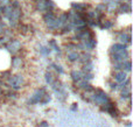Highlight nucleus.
Segmentation results:
<instances>
[{"label": "nucleus", "mask_w": 133, "mask_h": 127, "mask_svg": "<svg viewBox=\"0 0 133 127\" xmlns=\"http://www.w3.org/2000/svg\"><path fill=\"white\" fill-rule=\"evenodd\" d=\"M8 85L11 86L13 90H19V89H21L23 85V77L20 76V75L12 76L8 81Z\"/></svg>", "instance_id": "nucleus-1"}, {"label": "nucleus", "mask_w": 133, "mask_h": 127, "mask_svg": "<svg viewBox=\"0 0 133 127\" xmlns=\"http://www.w3.org/2000/svg\"><path fill=\"white\" fill-rule=\"evenodd\" d=\"M43 95H44V90H43V89H41V90H39L36 93H35L34 97L29 100V103H32V104L40 103V102H41V99H42V97H43Z\"/></svg>", "instance_id": "nucleus-2"}, {"label": "nucleus", "mask_w": 133, "mask_h": 127, "mask_svg": "<svg viewBox=\"0 0 133 127\" xmlns=\"http://www.w3.org/2000/svg\"><path fill=\"white\" fill-rule=\"evenodd\" d=\"M115 79L117 83H124L125 79H126V74L124 71H119L115 75Z\"/></svg>", "instance_id": "nucleus-3"}, {"label": "nucleus", "mask_w": 133, "mask_h": 127, "mask_svg": "<svg viewBox=\"0 0 133 127\" xmlns=\"http://www.w3.org/2000/svg\"><path fill=\"white\" fill-rule=\"evenodd\" d=\"M8 48H12V49H9V50L14 54L15 51H18L19 49H21V44H20V42L19 41H12L11 43H9Z\"/></svg>", "instance_id": "nucleus-4"}, {"label": "nucleus", "mask_w": 133, "mask_h": 127, "mask_svg": "<svg viewBox=\"0 0 133 127\" xmlns=\"http://www.w3.org/2000/svg\"><path fill=\"white\" fill-rule=\"evenodd\" d=\"M79 58V55L77 54V51H71V53H69L68 55V60L71 61V62H74V61L78 60Z\"/></svg>", "instance_id": "nucleus-5"}, {"label": "nucleus", "mask_w": 133, "mask_h": 127, "mask_svg": "<svg viewBox=\"0 0 133 127\" xmlns=\"http://www.w3.org/2000/svg\"><path fill=\"white\" fill-rule=\"evenodd\" d=\"M21 58L20 57H14L13 60H12V65H13L14 68H16V69H18V68H20L21 67Z\"/></svg>", "instance_id": "nucleus-6"}, {"label": "nucleus", "mask_w": 133, "mask_h": 127, "mask_svg": "<svg viewBox=\"0 0 133 127\" xmlns=\"http://www.w3.org/2000/svg\"><path fill=\"white\" fill-rule=\"evenodd\" d=\"M71 76H72V78L75 79V81H77V82L82 79V75H81V72L72 71V72H71Z\"/></svg>", "instance_id": "nucleus-7"}, {"label": "nucleus", "mask_w": 133, "mask_h": 127, "mask_svg": "<svg viewBox=\"0 0 133 127\" xmlns=\"http://www.w3.org/2000/svg\"><path fill=\"white\" fill-rule=\"evenodd\" d=\"M46 79H47V82H48V83H53V81H54V79H53V75H51V74H47L46 75Z\"/></svg>", "instance_id": "nucleus-8"}, {"label": "nucleus", "mask_w": 133, "mask_h": 127, "mask_svg": "<svg viewBox=\"0 0 133 127\" xmlns=\"http://www.w3.org/2000/svg\"><path fill=\"white\" fill-rule=\"evenodd\" d=\"M47 126H48V125H47V123H42L41 124V127H47Z\"/></svg>", "instance_id": "nucleus-9"}, {"label": "nucleus", "mask_w": 133, "mask_h": 127, "mask_svg": "<svg viewBox=\"0 0 133 127\" xmlns=\"http://www.w3.org/2000/svg\"><path fill=\"white\" fill-rule=\"evenodd\" d=\"M2 93H4V91H2V89L0 88V96H2Z\"/></svg>", "instance_id": "nucleus-10"}]
</instances>
